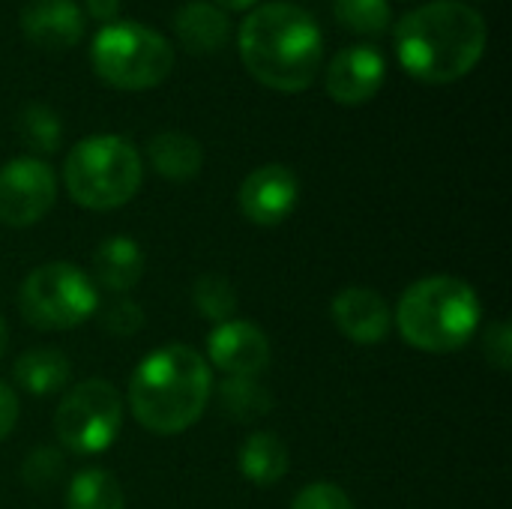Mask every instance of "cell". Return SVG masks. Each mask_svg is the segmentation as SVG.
Instances as JSON below:
<instances>
[{"label": "cell", "mask_w": 512, "mask_h": 509, "mask_svg": "<svg viewBox=\"0 0 512 509\" xmlns=\"http://www.w3.org/2000/svg\"><path fill=\"white\" fill-rule=\"evenodd\" d=\"M141 324H144V312H141V306L132 303V300H117V303H111V306L102 312V327H105L111 336H117V339L135 336V333L141 330Z\"/></svg>", "instance_id": "cell-25"}, {"label": "cell", "mask_w": 512, "mask_h": 509, "mask_svg": "<svg viewBox=\"0 0 512 509\" xmlns=\"http://www.w3.org/2000/svg\"><path fill=\"white\" fill-rule=\"evenodd\" d=\"M87 15L102 21V24H111L120 12V0H87Z\"/></svg>", "instance_id": "cell-29"}, {"label": "cell", "mask_w": 512, "mask_h": 509, "mask_svg": "<svg viewBox=\"0 0 512 509\" xmlns=\"http://www.w3.org/2000/svg\"><path fill=\"white\" fill-rule=\"evenodd\" d=\"M210 363L228 378H258L270 363V339L249 321H225L207 336Z\"/></svg>", "instance_id": "cell-12"}, {"label": "cell", "mask_w": 512, "mask_h": 509, "mask_svg": "<svg viewBox=\"0 0 512 509\" xmlns=\"http://www.w3.org/2000/svg\"><path fill=\"white\" fill-rule=\"evenodd\" d=\"M21 33L45 51H69L84 36V18L75 0H30L21 9Z\"/></svg>", "instance_id": "cell-14"}, {"label": "cell", "mask_w": 512, "mask_h": 509, "mask_svg": "<svg viewBox=\"0 0 512 509\" xmlns=\"http://www.w3.org/2000/svg\"><path fill=\"white\" fill-rule=\"evenodd\" d=\"M72 366L63 351L54 348H33L15 360V381L21 390L33 396H51L69 387Z\"/></svg>", "instance_id": "cell-18"}, {"label": "cell", "mask_w": 512, "mask_h": 509, "mask_svg": "<svg viewBox=\"0 0 512 509\" xmlns=\"http://www.w3.org/2000/svg\"><path fill=\"white\" fill-rule=\"evenodd\" d=\"M213 375L189 345L150 351L129 378L132 417L153 435H180L195 426L210 402Z\"/></svg>", "instance_id": "cell-3"}, {"label": "cell", "mask_w": 512, "mask_h": 509, "mask_svg": "<svg viewBox=\"0 0 512 509\" xmlns=\"http://www.w3.org/2000/svg\"><path fill=\"white\" fill-rule=\"evenodd\" d=\"M384 78H387V63L375 45H348L330 60L324 72V87L333 102L354 108L375 99L378 90L384 87Z\"/></svg>", "instance_id": "cell-11"}, {"label": "cell", "mask_w": 512, "mask_h": 509, "mask_svg": "<svg viewBox=\"0 0 512 509\" xmlns=\"http://www.w3.org/2000/svg\"><path fill=\"white\" fill-rule=\"evenodd\" d=\"M123 429V399L99 378L72 387L54 414V432L60 444L75 456L105 453Z\"/></svg>", "instance_id": "cell-8"}, {"label": "cell", "mask_w": 512, "mask_h": 509, "mask_svg": "<svg viewBox=\"0 0 512 509\" xmlns=\"http://www.w3.org/2000/svg\"><path fill=\"white\" fill-rule=\"evenodd\" d=\"M396 57L423 84H453L483 60L486 18L462 0H432L396 21Z\"/></svg>", "instance_id": "cell-1"}, {"label": "cell", "mask_w": 512, "mask_h": 509, "mask_svg": "<svg viewBox=\"0 0 512 509\" xmlns=\"http://www.w3.org/2000/svg\"><path fill=\"white\" fill-rule=\"evenodd\" d=\"M57 198V177L48 162L18 156L0 168V222L27 228L45 219Z\"/></svg>", "instance_id": "cell-9"}, {"label": "cell", "mask_w": 512, "mask_h": 509, "mask_svg": "<svg viewBox=\"0 0 512 509\" xmlns=\"http://www.w3.org/2000/svg\"><path fill=\"white\" fill-rule=\"evenodd\" d=\"M333 15L354 36H381L393 24L390 0H333Z\"/></svg>", "instance_id": "cell-22"}, {"label": "cell", "mask_w": 512, "mask_h": 509, "mask_svg": "<svg viewBox=\"0 0 512 509\" xmlns=\"http://www.w3.org/2000/svg\"><path fill=\"white\" fill-rule=\"evenodd\" d=\"M147 156H150V165L156 168V174L165 180H174V183L192 180L204 165L201 144L192 135L177 132V129H165V132L153 135L147 144Z\"/></svg>", "instance_id": "cell-17"}, {"label": "cell", "mask_w": 512, "mask_h": 509, "mask_svg": "<svg viewBox=\"0 0 512 509\" xmlns=\"http://www.w3.org/2000/svg\"><path fill=\"white\" fill-rule=\"evenodd\" d=\"M6 342H9V330H6V321L0 318V357H3V351H6Z\"/></svg>", "instance_id": "cell-31"}, {"label": "cell", "mask_w": 512, "mask_h": 509, "mask_svg": "<svg viewBox=\"0 0 512 509\" xmlns=\"http://www.w3.org/2000/svg\"><path fill=\"white\" fill-rule=\"evenodd\" d=\"M222 12H243V9H252L258 0H213Z\"/></svg>", "instance_id": "cell-30"}, {"label": "cell", "mask_w": 512, "mask_h": 509, "mask_svg": "<svg viewBox=\"0 0 512 509\" xmlns=\"http://www.w3.org/2000/svg\"><path fill=\"white\" fill-rule=\"evenodd\" d=\"M174 33L180 45L192 54L222 51L231 39V18L216 3L189 0L174 12Z\"/></svg>", "instance_id": "cell-15"}, {"label": "cell", "mask_w": 512, "mask_h": 509, "mask_svg": "<svg viewBox=\"0 0 512 509\" xmlns=\"http://www.w3.org/2000/svg\"><path fill=\"white\" fill-rule=\"evenodd\" d=\"M330 315L339 333L357 345H381L393 330V312L387 300L378 291L360 285L339 291L333 297Z\"/></svg>", "instance_id": "cell-13"}, {"label": "cell", "mask_w": 512, "mask_h": 509, "mask_svg": "<svg viewBox=\"0 0 512 509\" xmlns=\"http://www.w3.org/2000/svg\"><path fill=\"white\" fill-rule=\"evenodd\" d=\"M192 303H195V309H198L204 318H210V321H216V324H225V321H231V315L237 312V291H234V285H231L225 276L207 273V276H201V279L195 282V288H192Z\"/></svg>", "instance_id": "cell-24"}, {"label": "cell", "mask_w": 512, "mask_h": 509, "mask_svg": "<svg viewBox=\"0 0 512 509\" xmlns=\"http://www.w3.org/2000/svg\"><path fill=\"white\" fill-rule=\"evenodd\" d=\"M291 509H354L351 507V498L333 486V483H312L306 486L297 498Z\"/></svg>", "instance_id": "cell-26"}, {"label": "cell", "mask_w": 512, "mask_h": 509, "mask_svg": "<svg viewBox=\"0 0 512 509\" xmlns=\"http://www.w3.org/2000/svg\"><path fill=\"white\" fill-rule=\"evenodd\" d=\"M219 405L231 420H258L273 408V396L258 378H228L219 387Z\"/></svg>", "instance_id": "cell-21"}, {"label": "cell", "mask_w": 512, "mask_h": 509, "mask_svg": "<svg viewBox=\"0 0 512 509\" xmlns=\"http://www.w3.org/2000/svg\"><path fill=\"white\" fill-rule=\"evenodd\" d=\"M393 318L411 348L450 354L465 348L480 330L483 303L465 279L429 276L405 288Z\"/></svg>", "instance_id": "cell-4"}, {"label": "cell", "mask_w": 512, "mask_h": 509, "mask_svg": "<svg viewBox=\"0 0 512 509\" xmlns=\"http://www.w3.org/2000/svg\"><path fill=\"white\" fill-rule=\"evenodd\" d=\"M18 309L36 330H72L99 312V288L75 264L48 261L21 282Z\"/></svg>", "instance_id": "cell-7"}, {"label": "cell", "mask_w": 512, "mask_h": 509, "mask_svg": "<svg viewBox=\"0 0 512 509\" xmlns=\"http://www.w3.org/2000/svg\"><path fill=\"white\" fill-rule=\"evenodd\" d=\"M510 354H512V333L507 321H498L489 327L486 333V357L495 369L507 372L510 369Z\"/></svg>", "instance_id": "cell-27"}, {"label": "cell", "mask_w": 512, "mask_h": 509, "mask_svg": "<svg viewBox=\"0 0 512 509\" xmlns=\"http://www.w3.org/2000/svg\"><path fill=\"white\" fill-rule=\"evenodd\" d=\"M18 135L36 153H54L63 141V123L54 108L30 102L18 114Z\"/></svg>", "instance_id": "cell-23"}, {"label": "cell", "mask_w": 512, "mask_h": 509, "mask_svg": "<svg viewBox=\"0 0 512 509\" xmlns=\"http://www.w3.org/2000/svg\"><path fill=\"white\" fill-rule=\"evenodd\" d=\"M237 48L246 72L279 93H303L321 72L324 36L309 9L294 3L255 6L240 30Z\"/></svg>", "instance_id": "cell-2"}, {"label": "cell", "mask_w": 512, "mask_h": 509, "mask_svg": "<svg viewBox=\"0 0 512 509\" xmlns=\"http://www.w3.org/2000/svg\"><path fill=\"white\" fill-rule=\"evenodd\" d=\"M240 474L267 489L288 474V447L273 432H255L240 447Z\"/></svg>", "instance_id": "cell-19"}, {"label": "cell", "mask_w": 512, "mask_h": 509, "mask_svg": "<svg viewBox=\"0 0 512 509\" xmlns=\"http://www.w3.org/2000/svg\"><path fill=\"white\" fill-rule=\"evenodd\" d=\"M144 162L132 141L120 135H90L63 162V183L75 204L87 210H117L135 198Z\"/></svg>", "instance_id": "cell-5"}, {"label": "cell", "mask_w": 512, "mask_h": 509, "mask_svg": "<svg viewBox=\"0 0 512 509\" xmlns=\"http://www.w3.org/2000/svg\"><path fill=\"white\" fill-rule=\"evenodd\" d=\"M237 201L249 222L273 228L294 213L300 201V180L288 165H261L240 183Z\"/></svg>", "instance_id": "cell-10"}, {"label": "cell", "mask_w": 512, "mask_h": 509, "mask_svg": "<svg viewBox=\"0 0 512 509\" xmlns=\"http://www.w3.org/2000/svg\"><path fill=\"white\" fill-rule=\"evenodd\" d=\"M66 509H126L123 486L111 471L87 468L72 477L66 492Z\"/></svg>", "instance_id": "cell-20"}, {"label": "cell", "mask_w": 512, "mask_h": 509, "mask_svg": "<svg viewBox=\"0 0 512 509\" xmlns=\"http://www.w3.org/2000/svg\"><path fill=\"white\" fill-rule=\"evenodd\" d=\"M90 60L105 84L117 90H150L171 75L174 45L147 24L111 21L96 33Z\"/></svg>", "instance_id": "cell-6"}, {"label": "cell", "mask_w": 512, "mask_h": 509, "mask_svg": "<svg viewBox=\"0 0 512 509\" xmlns=\"http://www.w3.org/2000/svg\"><path fill=\"white\" fill-rule=\"evenodd\" d=\"M18 423V396L9 384L0 381V441L15 429Z\"/></svg>", "instance_id": "cell-28"}, {"label": "cell", "mask_w": 512, "mask_h": 509, "mask_svg": "<svg viewBox=\"0 0 512 509\" xmlns=\"http://www.w3.org/2000/svg\"><path fill=\"white\" fill-rule=\"evenodd\" d=\"M93 264H96V279L102 288H108L114 294H126L138 285V279L144 273V252L132 237L114 234L99 243Z\"/></svg>", "instance_id": "cell-16"}]
</instances>
